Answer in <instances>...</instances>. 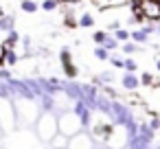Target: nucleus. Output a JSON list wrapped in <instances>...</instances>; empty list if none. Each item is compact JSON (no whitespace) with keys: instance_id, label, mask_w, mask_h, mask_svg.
<instances>
[{"instance_id":"nucleus-1","label":"nucleus","mask_w":160,"mask_h":149,"mask_svg":"<svg viewBox=\"0 0 160 149\" xmlns=\"http://www.w3.org/2000/svg\"><path fill=\"white\" fill-rule=\"evenodd\" d=\"M38 132H40V136L44 138V140H51V138H55V132H57V121H53V116H42L40 118V123H38Z\"/></svg>"},{"instance_id":"nucleus-2","label":"nucleus","mask_w":160,"mask_h":149,"mask_svg":"<svg viewBox=\"0 0 160 149\" xmlns=\"http://www.w3.org/2000/svg\"><path fill=\"white\" fill-rule=\"evenodd\" d=\"M149 33H151V29H149V27H145V29H138V31H134V33H129V37H132L134 42H147V37H149Z\"/></svg>"},{"instance_id":"nucleus-3","label":"nucleus","mask_w":160,"mask_h":149,"mask_svg":"<svg viewBox=\"0 0 160 149\" xmlns=\"http://www.w3.org/2000/svg\"><path fill=\"white\" fill-rule=\"evenodd\" d=\"M20 7H22V11H27V13H35V11H38V5L33 2V0H22Z\"/></svg>"},{"instance_id":"nucleus-4","label":"nucleus","mask_w":160,"mask_h":149,"mask_svg":"<svg viewBox=\"0 0 160 149\" xmlns=\"http://www.w3.org/2000/svg\"><path fill=\"white\" fill-rule=\"evenodd\" d=\"M123 86L132 90V88H136V86H138V79H136V77L129 72V75H125V77H123Z\"/></svg>"},{"instance_id":"nucleus-5","label":"nucleus","mask_w":160,"mask_h":149,"mask_svg":"<svg viewBox=\"0 0 160 149\" xmlns=\"http://www.w3.org/2000/svg\"><path fill=\"white\" fill-rule=\"evenodd\" d=\"M0 29L2 31H13V18H0Z\"/></svg>"},{"instance_id":"nucleus-6","label":"nucleus","mask_w":160,"mask_h":149,"mask_svg":"<svg viewBox=\"0 0 160 149\" xmlns=\"http://www.w3.org/2000/svg\"><path fill=\"white\" fill-rule=\"evenodd\" d=\"M92 22H94V20H92V16H90V13H83V16H81V20H79V24H81V27H92Z\"/></svg>"},{"instance_id":"nucleus-7","label":"nucleus","mask_w":160,"mask_h":149,"mask_svg":"<svg viewBox=\"0 0 160 149\" xmlns=\"http://www.w3.org/2000/svg\"><path fill=\"white\" fill-rule=\"evenodd\" d=\"M57 7V0H44V2H42V9L44 11H53Z\"/></svg>"},{"instance_id":"nucleus-8","label":"nucleus","mask_w":160,"mask_h":149,"mask_svg":"<svg viewBox=\"0 0 160 149\" xmlns=\"http://www.w3.org/2000/svg\"><path fill=\"white\" fill-rule=\"evenodd\" d=\"M114 40H116V42H118V40H121V42H125V40H129V33H127L125 29H118V31H116V37H114Z\"/></svg>"},{"instance_id":"nucleus-9","label":"nucleus","mask_w":160,"mask_h":149,"mask_svg":"<svg viewBox=\"0 0 160 149\" xmlns=\"http://www.w3.org/2000/svg\"><path fill=\"white\" fill-rule=\"evenodd\" d=\"M92 37H94V42H99V44H103V42L108 40V33H105V31H97V33H94Z\"/></svg>"},{"instance_id":"nucleus-10","label":"nucleus","mask_w":160,"mask_h":149,"mask_svg":"<svg viewBox=\"0 0 160 149\" xmlns=\"http://www.w3.org/2000/svg\"><path fill=\"white\" fill-rule=\"evenodd\" d=\"M116 46H118V42H116L114 37H110V35H108V40L103 42V48L108 51V48H116Z\"/></svg>"},{"instance_id":"nucleus-11","label":"nucleus","mask_w":160,"mask_h":149,"mask_svg":"<svg viewBox=\"0 0 160 149\" xmlns=\"http://www.w3.org/2000/svg\"><path fill=\"white\" fill-rule=\"evenodd\" d=\"M94 55H97L99 59H108V51H105L103 46H99V48H94Z\"/></svg>"},{"instance_id":"nucleus-12","label":"nucleus","mask_w":160,"mask_h":149,"mask_svg":"<svg viewBox=\"0 0 160 149\" xmlns=\"http://www.w3.org/2000/svg\"><path fill=\"white\" fill-rule=\"evenodd\" d=\"M123 66L127 68V72H134V70H136V64H134L132 59H125V64H123Z\"/></svg>"},{"instance_id":"nucleus-13","label":"nucleus","mask_w":160,"mask_h":149,"mask_svg":"<svg viewBox=\"0 0 160 149\" xmlns=\"http://www.w3.org/2000/svg\"><path fill=\"white\" fill-rule=\"evenodd\" d=\"M66 75H68V77H75V75H77V68H75L72 64H66Z\"/></svg>"},{"instance_id":"nucleus-14","label":"nucleus","mask_w":160,"mask_h":149,"mask_svg":"<svg viewBox=\"0 0 160 149\" xmlns=\"http://www.w3.org/2000/svg\"><path fill=\"white\" fill-rule=\"evenodd\" d=\"M123 53H136V46H134V44H127V42H125V44H123Z\"/></svg>"},{"instance_id":"nucleus-15","label":"nucleus","mask_w":160,"mask_h":149,"mask_svg":"<svg viewBox=\"0 0 160 149\" xmlns=\"http://www.w3.org/2000/svg\"><path fill=\"white\" fill-rule=\"evenodd\" d=\"M7 59H9V62L13 64V62H16V55H13V53H7Z\"/></svg>"},{"instance_id":"nucleus-16","label":"nucleus","mask_w":160,"mask_h":149,"mask_svg":"<svg viewBox=\"0 0 160 149\" xmlns=\"http://www.w3.org/2000/svg\"><path fill=\"white\" fill-rule=\"evenodd\" d=\"M156 66H158V70H160V59H158V64H156Z\"/></svg>"},{"instance_id":"nucleus-17","label":"nucleus","mask_w":160,"mask_h":149,"mask_svg":"<svg viewBox=\"0 0 160 149\" xmlns=\"http://www.w3.org/2000/svg\"><path fill=\"white\" fill-rule=\"evenodd\" d=\"M0 18H2V9H0Z\"/></svg>"},{"instance_id":"nucleus-18","label":"nucleus","mask_w":160,"mask_h":149,"mask_svg":"<svg viewBox=\"0 0 160 149\" xmlns=\"http://www.w3.org/2000/svg\"><path fill=\"white\" fill-rule=\"evenodd\" d=\"M158 31H160V22H158Z\"/></svg>"}]
</instances>
